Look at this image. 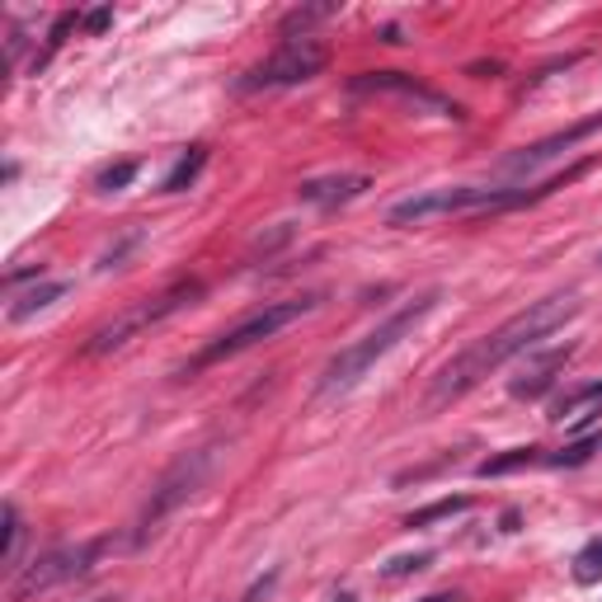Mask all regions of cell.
<instances>
[{
  "label": "cell",
  "instance_id": "cell-6",
  "mask_svg": "<svg viewBox=\"0 0 602 602\" xmlns=\"http://www.w3.org/2000/svg\"><path fill=\"white\" fill-rule=\"evenodd\" d=\"M104 550H109L104 537H94V542H66V546L43 550V556H33L24 570L10 579L5 598L10 602H29V598H38V593H53L57 583H71L80 575H90V565L104 556Z\"/></svg>",
  "mask_w": 602,
  "mask_h": 602
},
{
  "label": "cell",
  "instance_id": "cell-7",
  "mask_svg": "<svg viewBox=\"0 0 602 602\" xmlns=\"http://www.w3.org/2000/svg\"><path fill=\"white\" fill-rule=\"evenodd\" d=\"M330 66V47L321 38H311V33H301V38H288L269 53L259 66H249V71L236 80L241 94H259V90H288V86H306Z\"/></svg>",
  "mask_w": 602,
  "mask_h": 602
},
{
  "label": "cell",
  "instance_id": "cell-16",
  "mask_svg": "<svg viewBox=\"0 0 602 602\" xmlns=\"http://www.w3.org/2000/svg\"><path fill=\"white\" fill-rule=\"evenodd\" d=\"M579 410L602 414V381H598V387L565 391V395H556V400H550V420H565V414H579Z\"/></svg>",
  "mask_w": 602,
  "mask_h": 602
},
{
  "label": "cell",
  "instance_id": "cell-23",
  "mask_svg": "<svg viewBox=\"0 0 602 602\" xmlns=\"http://www.w3.org/2000/svg\"><path fill=\"white\" fill-rule=\"evenodd\" d=\"M109 24H113V5H99L90 14H80V29H86V33H104Z\"/></svg>",
  "mask_w": 602,
  "mask_h": 602
},
{
  "label": "cell",
  "instance_id": "cell-15",
  "mask_svg": "<svg viewBox=\"0 0 602 602\" xmlns=\"http://www.w3.org/2000/svg\"><path fill=\"white\" fill-rule=\"evenodd\" d=\"M203 165H208V146L198 142V146H189V150H183V156L175 160V170L165 175L160 189H165V193H183V189H189V183H193L198 175H203Z\"/></svg>",
  "mask_w": 602,
  "mask_h": 602
},
{
  "label": "cell",
  "instance_id": "cell-13",
  "mask_svg": "<svg viewBox=\"0 0 602 602\" xmlns=\"http://www.w3.org/2000/svg\"><path fill=\"white\" fill-rule=\"evenodd\" d=\"M71 292V282H38V288H29V292H20L5 306V321L10 325H24V321H33L38 311H47V306H57V301Z\"/></svg>",
  "mask_w": 602,
  "mask_h": 602
},
{
  "label": "cell",
  "instance_id": "cell-11",
  "mask_svg": "<svg viewBox=\"0 0 602 602\" xmlns=\"http://www.w3.org/2000/svg\"><path fill=\"white\" fill-rule=\"evenodd\" d=\"M570 358H575V344H560V348H546V354L527 358L523 377L509 387V395L513 400H542L550 387H556V377L565 372V363H570Z\"/></svg>",
  "mask_w": 602,
  "mask_h": 602
},
{
  "label": "cell",
  "instance_id": "cell-1",
  "mask_svg": "<svg viewBox=\"0 0 602 602\" xmlns=\"http://www.w3.org/2000/svg\"><path fill=\"white\" fill-rule=\"evenodd\" d=\"M579 315V297L575 292H560V297H542L532 301L527 311L509 315L504 325H494L490 334H480L476 344H466L457 358H452L438 377H433V391H428V405H452L461 400L466 391H476L484 377H494L504 363L532 354L546 334H556L565 321Z\"/></svg>",
  "mask_w": 602,
  "mask_h": 602
},
{
  "label": "cell",
  "instance_id": "cell-19",
  "mask_svg": "<svg viewBox=\"0 0 602 602\" xmlns=\"http://www.w3.org/2000/svg\"><path fill=\"white\" fill-rule=\"evenodd\" d=\"M598 579H602V537H593L575 556V583H598Z\"/></svg>",
  "mask_w": 602,
  "mask_h": 602
},
{
  "label": "cell",
  "instance_id": "cell-3",
  "mask_svg": "<svg viewBox=\"0 0 602 602\" xmlns=\"http://www.w3.org/2000/svg\"><path fill=\"white\" fill-rule=\"evenodd\" d=\"M438 306V292H424V297H414V301H405L400 311H391L387 321H381L377 330H367L363 339H354L348 348H339L330 363H325V372H321V395L325 400H334V395H348L358 387V381L372 372V367L391 354V348L405 339V334L424 321V315Z\"/></svg>",
  "mask_w": 602,
  "mask_h": 602
},
{
  "label": "cell",
  "instance_id": "cell-20",
  "mask_svg": "<svg viewBox=\"0 0 602 602\" xmlns=\"http://www.w3.org/2000/svg\"><path fill=\"white\" fill-rule=\"evenodd\" d=\"M598 447H602V438H579V443H570V447L550 452V457H546V466H583V461H589Z\"/></svg>",
  "mask_w": 602,
  "mask_h": 602
},
{
  "label": "cell",
  "instance_id": "cell-8",
  "mask_svg": "<svg viewBox=\"0 0 602 602\" xmlns=\"http://www.w3.org/2000/svg\"><path fill=\"white\" fill-rule=\"evenodd\" d=\"M193 297H203V282H193V278H183V282H175V288H165V292H156V297H146L142 306H132V311L119 315V321H109L104 330H94V339L86 344V354H94V358L119 354V348L137 339L142 330L160 325V321H170V315L183 311V306H193Z\"/></svg>",
  "mask_w": 602,
  "mask_h": 602
},
{
  "label": "cell",
  "instance_id": "cell-26",
  "mask_svg": "<svg viewBox=\"0 0 602 602\" xmlns=\"http://www.w3.org/2000/svg\"><path fill=\"white\" fill-rule=\"evenodd\" d=\"M598 264H602V255H598Z\"/></svg>",
  "mask_w": 602,
  "mask_h": 602
},
{
  "label": "cell",
  "instance_id": "cell-21",
  "mask_svg": "<svg viewBox=\"0 0 602 602\" xmlns=\"http://www.w3.org/2000/svg\"><path fill=\"white\" fill-rule=\"evenodd\" d=\"M132 179H137V160H123V165H109V170L94 179V189L99 193H119V189H127Z\"/></svg>",
  "mask_w": 602,
  "mask_h": 602
},
{
  "label": "cell",
  "instance_id": "cell-4",
  "mask_svg": "<svg viewBox=\"0 0 602 602\" xmlns=\"http://www.w3.org/2000/svg\"><path fill=\"white\" fill-rule=\"evenodd\" d=\"M321 301L315 297H297V301H269V306H259L255 315H245L241 325H231L226 334H216V339L198 354L189 367H183V377L189 372H203V367H212V363H226V358H236V354H245V348H255V344H264V339H274V334H282L288 325H297L301 315H311Z\"/></svg>",
  "mask_w": 602,
  "mask_h": 602
},
{
  "label": "cell",
  "instance_id": "cell-9",
  "mask_svg": "<svg viewBox=\"0 0 602 602\" xmlns=\"http://www.w3.org/2000/svg\"><path fill=\"white\" fill-rule=\"evenodd\" d=\"M348 90H354V94H395V99H410V104H420V109L447 113V119H461L457 104H447L438 90H428L424 80H414V76H405V71H367V76L348 80Z\"/></svg>",
  "mask_w": 602,
  "mask_h": 602
},
{
  "label": "cell",
  "instance_id": "cell-25",
  "mask_svg": "<svg viewBox=\"0 0 602 602\" xmlns=\"http://www.w3.org/2000/svg\"><path fill=\"white\" fill-rule=\"evenodd\" d=\"M420 602H461V593H428V598H420Z\"/></svg>",
  "mask_w": 602,
  "mask_h": 602
},
{
  "label": "cell",
  "instance_id": "cell-5",
  "mask_svg": "<svg viewBox=\"0 0 602 602\" xmlns=\"http://www.w3.org/2000/svg\"><path fill=\"white\" fill-rule=\"evenodd\" d=\"M212 461H216V452L212 447H198V452H183V457L165 471L160 480H156V490H150V499L142 504V513H137V546H146L150 537L160 532V523L170 517L175 509H183L189 499L203 490V480L212 476Z\"/></svg>",
  "mask_w": 602,
  "mask_h": 602
},
{
  "label": "cell",
  "instance_id": "cell-10",
  "mask_svg": "<svg viewBox=\"0 0 602 602\" xmlns=\"http://www.w3.org/2000/svg\"><path fill=\"white\" fill-rule=\"evenodd\" d=\"M602 132V113H593V119H583V123H575V127H565V132H556V137H542V142H532V146H523L517 156H509L504 160V175H537L542 165H550V160H560L565 150H575L579 142H589V137H598Z\"/></svg>",
  "mask_w": 602,
  "mask_h": 602
},
{
  "label": "cell",
  "instance_id": "cell-12",
  "mask_svg": "<svg viewBox=\"0 0 602 602\" xmlns=\"http://www.w3.org/2000/svg\"><path fill=\"white\" fill-rule=\"evenodd\" d=\"M367 189H372L367 175H321V179H306L297 193H301V203H315V208H344L354 198H363Z\"/></svg>",
  "mask_w": 602,
  "mask_h": 602
},
{
  "label": "cell",
  "instance_id": "cell-18",
  "mask_svg": "<svg viewBox=\"0 0 602 602\" xmlns=\"http://www.w3.org/2000/svg\"><path fill=\"white\" fill-rule=\"evenodd\" d=\"M471 509V499L466 494H452V499H438V504H428V509H414L410 517H405V527H433V523H443V517H457V513H466Z\"/></svg>",
  "mask_w": 602,
  "mask_h": 602
},
{
  "label": "cell",
  "instance_id": "cell-22",
  "mask_svg": "<svg viewBox=\"0 0 602 602\" xmlns=\"http://www.w3.org/2000/svg\"><path fill=\"white\" fill-rule=\"evenodd\" d=\"M330 14H339V5H301V10H292L288 20H282V29H306L315 20H330Z\"/></svg>",
  "mask_w": 602,
  "mask_h": 602
},
{
  "label": "cell",
  "instance_id": "cell-17",
  "mask_svg": "<svg viewBox=\"0 0 602 602\" xmlns=\"http://www.w3.org/2000/svg\"><path fill=\"white\" fill-rule=\"evenodd\" d=\"M0 517H5V575L14 579V575L24 570V560H20V550H24V517H20V509H14V504L0 509Z\"/></svg>",
  "mask_w": 602,
  "mask_h": 602
},
{
  "label": "cell",
  "instance_id": "cell-24",
  "mask_svg": "<svg viewBox=\"0 0 602 602\" xmlns=\"http://www.w3.org/2000/svg\"><path fill=\"white\" fill-rule=\"evenodd\" d=\"M428 560H433V556H400V560L387 565V575H391V579H400V575H420Z\"/></svg>",
  "mask_w": 602,
  "mask_h": 602
},
{
  "label": "cell",
  "instance_id": "cell-2",
  "mask_svg": "<svg viewBox=\"0 0 602 602\" xmlns=\"http://www.w3.org/2000/svg\"><path fill=\"white\" fill-rule=\"evenodd\" d=\"M589 165H575L556 179H546L542 189H509V183H452V189H420L387 212L391 226H424L438 222V216H471V212H509V208H527L537 198L565 189L570 179H579Z\"/></svg>",
  "mask_w": 602,
  "mask_h": 602
},
{
  "label": "cell",
  "instance_id": "cell-14",
  "mask_svg": "<svg viewBox=\"0 0 602 602\" xmlns=\"http://www.w3.org/2000/svg\"><path fill=\"white\" fill-rule=\"evenodd\" d=\"M542 461H546L542 447H509V452H499V457H484L476 466V476L494 480V476H513V471H527V466H542Z\"/></svg>",
  "mask_w": 602,
  "mask_h": 602
}]
</instances>
